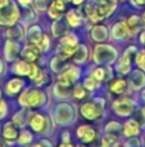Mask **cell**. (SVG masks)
Segmentation results:
<instances>
[{
	"label": "cell",
	"instance_id": "obj_15",
	"mask_svg": "<svg viewBox=\"0 0 145 147\" xmlns=\"http://www.w3.org/2000/svg\"><path fill=\"white\" fill-rule=\"evenodd\" d=\"M18 53H19V45L15 40H9L5 43V47H4V54H5V59L7 61H14L17 58Z\"/></svg>",
	"mask_w": 145,
	"mask_h": 147
},
{
	"label": "cell",
	"instance_id": "obj_31",
	"mask_svg": "<svg viewBox=\"0 0 145 147\" xmlns=\"http://www.w3.org/2000/svg\"><path fill=\"white\" fill-rule=\"evenodd\" d=\"M136 53H138V48H136V47H134V45L127 47V49L123 52L122 57H121L120 59H121V61H125V62L131 63V62H132V59H135Z\"/></svg>",
	"mask_w": 145,
	"mask_h": 147
},
{
	"label": "cell",
	"instance_id": "obj_28",
	"mask_svg": "<svg viewBox=\"0 0 145 147\" xmlns=\"http://www.w3.org/2000/svg\"><path fill=\"white\" fill-rule=\"evenodd\" d=\"M28 71H30V63L25 59L15 62L14 66H13V72L18 76H27Z\"/></svg>",
	"mask_w": 145,
	"mask_h": 147
},
{
	"label": "cell",
	"instance_id": "obj_57",
	"mask_svg": "<svg viewBox=\"0 0 145 147\" xmlns=\"http://www.w3.org/2000/svg\"><path fill=\"white\" fill-rule=\"evenodd\" d=\"M0 147H5V146H4V143H3V141H1V140H0Z\"/></svg>",
	"mask_w": 145,
	"mask_h": 147
},
{
	"label": "cell",
	"instance_id": "obj_59",
	"mask_svg": "<svg viewBox=\"0 0 145 147\" xmlns=\"http://www.w3.org/2000/svg\"><path fill=\"white\" fill-rule=\"evenodd\" d=\"M143 116H144V119H145V106H144V109H143Z\"/></svg>",
	"mask_w": 145,
	"mask_h": 147
},
{
	"label": "cell",
	"instance_id": "obj_34",
	"mask_svg": "<svg viewBox=\"0 0 145 147\" xmlns=\"http://www.w3.org/2000/svg\"><path fill=\"white\" fill-rule=\"evenodd\" d=\"M116 71L120 74V75H126V74H128L131 71V63L118 59L117 65H116Z\"/></svg>",
	"mask_w": 145,
	"mask_h": 147
},
{
	"label": "cell",
	"instance_id": "obj_63",
	"mask_svg": "<svg viewBox=\"0 0 145 147\" xmlns=\"http://www.w3.org/2000/svg\"><path fill=\"white\" fill-rule=\"evenodd\" d=\"M114 147H118V146H114Z\"/></svg>",
	"mask_w": 145,
	"mask_h": 147
},
{
	"label": "cell",
	"instance_id": "obj_24",
	"mask_svg": "<svg viewBox=\"0 0 145 147\" xmlns=\"http://www.w3.org/2000/svg\"><path fill=\"white\" fill-rule=\"evenodd\" d=\"M23 85H25V83H23L22 79H19V78L12 79V80H9L7 83V93L10 94V96L19 93V92L22 90Z\"/></svg>",
	"mask_w": 145,
	"mask_h": 147
},
{
	"label": "cell",
	"instance_id": "obj_25",
	"mask_svg": "<svg viewBox=\"0 0 145 147\" xmlns=\"http://www.w3.org/2000/svg\"><path fill=\"white\" fill-rule=\"evenodd\" d=\"M43 35L44 34H43V31H41V28L39 27V26H31V27L28 28L27 39H28V41H30V44H35V45H37V44L40 43Z\"/></svg>",
	"mask_w": 145,
	"mask_h": 147
},
{
	"label": "cell",
	"instance_id": "obj_22",
	"mask_svg": "<svg viewBox=\"0 0 145 147\" xmlns=\"http://www.w3.org/2000/svg\"><path fill=\"white\" fill-rule=\"evenodd\" d=\"M140 132V125L135 119H130L123 125V134L126 137H135Z\"/></svg>",
	"mask_w": 145,
	"mask_h": 147
},
{
	"label": "cell",
	"instance_id": "obj_55",
	"mask_svg": "<svg viewBox=\"0 0 145 147\" xmlns=\"http://www.w3.org/2000/svg\"><path fill=\"white\" fill-rule=\"evenodd\" d=\"M3 69H4V66H3V62L0 61V74L3 72Z\"/></svg>",
	"mask_w": 145,
	"mask_h": 147
},
{
	"label": "cell",
	"instance_id": "obj_52",
	"mask_svg": "<svg viewBox=\"0 0 145 147\" xmlns=\"http://www.w3.org/2000/svg\"><path fill=\"white\" fill-rule=\"evenodd\" d=\"M58 147H74V146H73V145H71L69 142H63L62 145H59Z\"/></svg>",
	"mask_w": 145,
	"mask_h": 147
},
{
	"label": "cell",
	"instance_id": "obj_21",
	"mask_svg": "<svg viewBox=\"0 0 145 147\" xmlns=\"http://www.w3.org/2000/svg\"><path fill=\"white\" fill-rule=\"evenodd\" d=\"M91 39L94 41L102 43L108 39V28L103 25H96L91 30Z\"/></svg>",
	"mask_w": 145,
	"mask_h": 147
},
{
	"label": "cell",
	"instance_id": "obj_53",
	"mask_svg": "<svg viewBox=\"0 0 145 147\" xmlns=\"http://www.w3.org/2000/svg\"><path fill=\"white\" fill-rule=\"evenodd\" d=\"M72 3H73L74 5H80V4L84 3V0H72Z\"/></svg>",
	"mask_w": 145,
	"mask_h": 147
},
{
	"label": "cell",
	"instance_id": "obj_37",
	"mask_svg": "<svg viewBox=\"0 0 145 147\" xmlns=\"http://www.w3.org/2000/svg\"><path fill=\"white\" fill-rule=\"evenodd\" d=\"M135 62L138 65V67H140L143 71H145V49L138 51L135 56Z\"/></svg>",
	"mask_w": 145,
	"mask_h": 147
},
{
	"label": "cell",
	"instance_id": "obj_43",
	"mask_svg": "<svg viewBox=\"0 0 145 147\" xmlns=\"http://www.w3.org/2000/svg\"><path fill=\"white\" fill-rule=\"evenodd\" d=\"M39 72H40V69H39V67L36 66L35 63H32V62H31V63H30V71H28V75L27 76L31 79V80H33V79L37 76Z\"/></svg>",
	"mask_w": 145,
	"mask_h": 147
},
{
	"label": "cell",
	"instance_id": "obj_30",
	"mask_svg": "<svg viewBox=\"0 0 145 147\" xmlns=\"http://www.w3.org/2000/svg\"><path fill=\"white\" fill-rule=\"evenodd\" d=\"M23 28L22 26H14V27H10L7 31V36L8 39H12V40H21L23 38Z\"/></svg>",
	"mask_w": 145,
	"mask_h": 147
},
{
	"label": "cell",
	"instance_id": "obj_19",
	"mask_svg": "<svg viewBox=\"0 0 145 147\" xmlns=\"http://www.w3.org/2000/svg\"><path fill=\"white\" fill-rule=\"evenodd\" d=\"M54 96L59 99H68L72 96V89L69 84H64V83H58L54 85Z\"/></svg>",
	"mask_w": 145,
	"mask_h": 147
},
{
	"label": "cell",
	"instance_id": "obj_33",
	"mask_svg": "<svg viewBox=\"0 0 145 147\" xmlns=\"http://www.w3.org/2000/svg\"><path fill=\"white\" fill-rule=\"evenodd\" d=\"M114 146H117V137H116V134L107 133V136L102 140L100 147H114Z\"/></svg>",
	"mask_w": 145,
	"mask_h": 147
},
{
	"label": "cell",
	"instance_id": "obj_58",
	"mask_svg": "<svg viewBox=\"0 0 145 147\" xmlns=\"http://www.w3.org/2000/svg\"><path fill=\"white\" fill-rule=\"evenodd\" d=\"M143 99H144V101H145V89H144V90H143Z\"/></svg>",
	"mask_w": 145,
	"mask_h": 147
},
{
	"label": "cell",
	"instance_id": "obj_14",
	"mask_svg": "<svg viewBox=\"0 0 145 147\" xmlns=\"http://www.w3.org/2000/svg\"><path fill=\"white\" fill-rule=\"evenodd\" d=\"M40 52L41 51L37 45H35V44H28V45H26L25 48L22 49L21 56H22V58L27 62H35L36 59L39 58Z\"/></svg>",
	"mask_w": 145,
	"mask_h": 147
},
{
	"label": "cell",
	"instance_id": "obj_40",
	"mask_svg": "<svg viewBox=\"0 0 145 147\" xmlns=\"http://www.w3.org/2000/svg\"><path fill=\"white\" fill-rule=\"evenodd\" d=\"M50 5V0H35V8L39 12H44L46 10Z\"/></svg>",
	"mask_w": 145,
	"mask_h": 147
},
{
	"label": "cell",
	"instance_id": "obj_2",
	"mask_svg": "<svg viewBox=\"0 0 145 147\" xmlns=\"http://www.w3.org/2000/svg\"><path fill=\"white\" fill-rule=\"evenodd\" d=\"M18 102L22 107L33 109V107H41L45 105L46 96L41 89L37 88H26L18 98Z\"/></svg>",
	"mask_w": 145,
	"mask_h": 147
},
{
	"label": "cell",
	"instance_id": "obj_1",
	"mask_svg": "<svg viewBox=\"0 0 145 147\" xmlns=\"http://www.w3.org/2000/svg\"><path fill=\"white\" fill-rule=\"evenodd\" d=\"M117 7V0H91L84 7V13L91 22H100L109 17Z\"/></svg>",
	"mask_w": 145,
	"mask_h": 147
},
{
	"label": "cell",
	"instance_id": "obj_56",
	"mask_svg": "<svg viewBox=\"0 0 145 147\" xmlns=\"http://www.w3.org/2000/svg\"><path fill=\"white\" fill-rule=\"evenodd\" d=\"M141 21H143V25L145 26V12H144V14H143V17H141Z\"/></svg>",
	"mask_w": 145,
	"mask_h": 147
},
{
	"label": "cell",
	"instance_id": "obj_12",
	"mask_svg": "<svg viewBox=\"0 0 145 147\" xmlns=\"http://www.w3.org/2000/svg\"><path fill=\"white\" fill-rule=\"evenodd\" d=\"M128 86L134 90H139V89L145 86V75L141 70H135L131 74L130 79H128Z\"/></svg>",
	"mask_w": 145,
	"mask_h": 147
},
{
	"label": "cell",
	"instance_id": "obj_3",
	"mask_svg": "<svg viewBox=\"0 0 145 147\" xmlns=\"http://www.w3.org/2000/svg\"><path fill=\"white\" fill-rule=\"evenodd\" d=\"M104 99L95 98L94 101H87L81 105L80 112L86 120H98L104 114Z\"/></svg>",
	"mask_w": 145,
	"mask_h": 147
},
{
	"label": "cell",
	"instance_id": "obj_8",
	"mask_svg": "<svg viewBox=\"0 0 145 147\" xmlns=\"http://www.w3.org/2000/svg\"><path fill=\"white\" fill-rule=\"evenodd\" d=\"M30 125L32 128V130L39 133H48V128H49V119L45 117L44 115L35 112V114H31L30 116Z\"/></svg>",
	"mask_w": 145,
	"mask_h": 147
},
{
	"label": "cell",
	"instance_id": "obj_44",
	"mask_svg": "<svg viewBox=\"0 0 145 147\" xmlns=\"http://www.w3.org/2000/svg\"><path fill=\"white\" fill-rule=\"evenodd\" d=\"M141 143L140 141H139V138H135V137H131L127 140V142H126V147H140Z\"/></svg>",
	"mask_w": 145,
	"mask_h": 147
},
{
	"label": "cell",
	"instance_id": "obj_4",
	"mask_svg": "<svg viewBox=\"0 0 145 147\" xmlns=\"http://www.w3.org/2000/svg\"><path fill=\"white\" fill-rule=\"evenodd\" d=\"M117 51L112 45H107V44H99L95 47L92 52L94 62L98 65H110L117 61Z\"/></svg>",
	"mask_w": 145,
	"mask_h": 147
},
{
	"label": "cell",
	"instance_id": "obj_54",
	"mask_svg": "<svg viewBox=\"0 0 145 147\" xmlns=\"http://www.w3.org/2000/svg\"><path fill=\"white\" fill-rule=\"evenodd\" d=\"M140 40H141V43H143L144 45H145V32L141 34V38H140Z\"/></svg>",
	"mask_w": 145,
	"mask_h": 147
},
{
	"label": "cell",
	"instance_id": "obj_32",
	"mask_svg": "<svg viewBox=\"0 0 145 147\" xmlns=\"http://www.w3.org/2000/svg\"><path fill=\"white\" fill-rule=\"evenodd\" d=\"M59 44L66 45V47H77L78 40H77V36L74 35V34H66L64 36H62Z\"/></svg>",
	"mask_w": 145,
	"mask_h": 147
},
{
	"label": "cell",
	"instance_id": "obj_20",
	"mask_svg": "<svg viewBox=\"0 0 145 147\" xmlns=\"http://www.w3.org/2000/svg\"><path fill=\"white\" fill-rule=\"evenodd\" d=\"M66 20H67V23H68L71 27H78V26L82 23L84 14H82L78 9H71L67 12Z\"/></svg>",
	"mask_w": 145,
	"mask_h": 147
},
{
	"label": "cell",
	"instance_id": "obj_48",
	"mask_svg": "<svg viewBox=\"0 0 145 147\" xmlns=\"http://www.w3.org/2000/svg\"><path fill=\"white\" fill-rule=\"evenodd\" d=\"M39 143H40L41 147H53V145H51V143L49 142L48 140H43V141H40Z\"/></svg>",
	"mask_w": 145,
	"mask_h": 147
},
{
	"label": "cell",
	"instance_id": "obj_45",
	"mask_svg": "<svg viewBox=\"0 0 145 147\" xmlns=\"http://www.w3.org/2000/svg\"><path fill=\"white\" fill-rule=\"evenodd\" d=\"M5 115H7V103L0 98V119L4 117Z\"/></svg>",
	"mask_w": 145,
	"mask_h": 147
},
{
	"label": "cell",
	"instance_id": "obj_5",
	"mask_svg": "<svg viewBox=\"0 0 145 147\" xmlns=\"http://www.w3.org/2000/svg\"><path fill=\"white\" fill-rule=\"evenodd\" d=\"M18 20H19V10L13 1H9L8 5L0 8V25L1 26H13Z\"/></svg>",
	"mask_w": 145,
	"mask_h": 147
},
{
	"label": "cell",
	"instance_id": "obj_35",
	"mask_svg": "<svg viewBox=\"0 0 145 147\" xmlns=\"http://www.w3.org/2000/svg\"><path fill=\"white\" fill-rule=\"evenodd\" d=\"M18 142L22 146L30 145V143L32 142V134H31L28 130H22V132L18 134Z\"/></svg>",
	"mask_w": 145,
	"mask_h": 147
},
{
	"label": "cell",
	"instance_id": "obj_39",
	"mask_svg": "<svg viewBox=\"0 0 145 147\" xmlns=\"http://www.w3.org/2000/svg\"><path fill=\"white\" fill-rule=\"evenodd\" d=\"M72 96H73L74 98H77V99H82L85 96H86V89H85L82 85L74 86L73 90H72Z\"/></svg>",
	"mask_w": 145,
	"mask_h": 147
},
{
	"label": "cell",
	"instance_id": "obj_47",
	"mask_svg": "<svg viewBox=\"0 0 145 147\" xmlns=\"http://www.w3.org/2000/svg\"><path fill=\"white\" fill-rule=\"evenodd\" d=\"M131 4H132L134 7L143 8V7H145V0H131Z\"/></svg>",
	"mask_w": 145,
	"mask_h": 147
},
{
	"label": "cell",
	"instance_id": "obj_60",
	"mask_svg": "<svg viewBox=\"0 0 145 147\" xmlns=\"http://www.w3.org/2000/svg\"><path fill=\"white\" fill-rule=\"evenodd\" d=\"M32 147H41V146H40V143H36V145H33Z\"/></svg>",
	"mask_w": 145,
	"mask_h": 147
},
{
	"label": "cell",
	"instance_id": "obj_18",
	"mask_svg": "<svg viewBox=\"0 0 145 147\" xmlns=\"http://www.w3.org/2000/svg\"><path fill=\"white\" fill-rule=\"evenodd\" d=\"M30 116H31L30 110H28L27 107H23L22 110H19L18 112H15L12 121L14 123L18 128H23V127L27 125L28 121H30Z\"/></svg>",
	"mask_w": 145,
	"mask_h": 147
},
{
	"label": "cell",
	"instance_id": "obj_41",
	"mask_svg": "<svg viewBox=\"0 0 145 147\" xmlns=\"http://www.w3.org/2000/svg\"><path fill=\"white\" fill-rule=\"evenodd\" d=\"M91 76H94V78L99 81L104 80L105 79V69H103V67H96V69L91 72Z\"/></svg>",
	"mask_w": 145,
	"mask_h": 147
},
{
	"label": "cell",
	"instance_id": "obj_62",
	"mask_svg": "<svg viewBox=\"0 0 145 147\" xmlns=\"http://www.w3.org/2000/svg\"><path fill=\"white\" fill-rule=\"evenodd\" d=\"M64 1H68V0H64Z\"/></svg>",
	"mask_w": 145,
	"mask_h": 147
},
{
	"label": "cell",
	"instance_id": "obj_13",
	"mask_svg": "<svg viewBox=\"0 0 145 147\" xmlns=\"http://www.w3.org/2000/svg\"><path fill=\"white\" fill-rule=\"evenodd\" d=\"M18 127L13 121H8L3 127V137L5 138V141L8 142H14L15 140H18Z\"/></svg>",
	"mask_w": 145,
	"mask_h": 147
},
{
	"label": "cell",
	"instance_id": "obj_29",
	"mask_svg": "<svg viewBox=\"0 0 145 147\" xmlns=\"http://www.w3.org/2000/svg\"><path fill=\"white\" fill-rule=\"evenodd\" d=\"M66 61H67V59L62 58L61 56H58V54H57V56L50 61V67H51V70H53L54 72H62V71H63V70L67 67Z\"/></svg>",
	"mask_w": 145,
	"mask_h": 147
},
{
	"label": "cell",
	"instance_id": "obj_50",
	"mask_svg": "<svg viewBox=\"0 0 145 147\" xmlns=\"http://www.w3.org/2000/svg\"><path fill=\"white\" fill-rule=\"evenodd\" d=\"M62 138H63V142H69V133L66 132L62 134Z\"/></svg>",
	"mask_w": 145,
	"mask_h": 147
},
{
	"label": "cell",
	"instance_id": "obj_27",
	"mask_svg": "<svg viewBox=\"0 0 145 147\" xmlns=\"http://www.w3.org/2000/svg\"><path fill=\"white\" fill-rule=\"evenodd\" d=\"M72 58L76 63H84L85 61L87 59V48L85 45H77L76 51L73 52L72 54Z\"/></svg>",
	"mask_w": 145,
	"mask_h": 147
},
{
	"label": "cell",
	"instance_id": "obj_16",
	"mask_svg": "<svg viewBox=\"0 0 145 147\" xmlns=\"http://www.w3.org/2000/svg\"><path fill=\"white\" fill-rule=\"evenodd\" d=\"M126 25H127V28L130 31V35H136L138 32H140L141 28H143V21H141V17H139L138 14H132L125 21Z\"/></svg>",
	"mask_w": 145,
	"mask_h": 147
},
{
	"label": "cell",
	"instance_id": "obj_42",
	"mask_svg": "<svg viewBox=\"0 0 145 147\" xmlns=\"http://www.w3.org/2000/svg\"><path fill=\"white\" fill-rule=\"evenodd\" d=\"M37 47L40 48V51H48L49 47H50V40H49V38L46 35H43V38H41L40 43L37 44Z\"/></svg>",
	"mask_w": 145,
	"mask_h": 147
},
{
	"label": "cell",
	"instance_id": "obj_10",
	"mask_svg": "<svg viewBox=\"0 0 145 147\" xmlns=\"http://www.w3.org/2000/svg\"><path fill=\"white\" fill-rule=\"evenodd\" d=\"M77 137L84 143H91L96 137V132L90 125H81L77 129Z\"/></svg>",
	"mask_w": 145,
	"mask_h": 147
},
{
	"label": "cell",
	"instance_id": "obj_23",
	"mask_svg": "<svg viewBox=\"0 0 145 147\" xmlns=\"http://www.w3.org/2000/svg\"><path fill=\"white\" fill-rule=\"evenodd\" d=\"M68 32V27H67L66 22L61 20H55L54 23L51 25V34L54 38H62Z\"/></svg>",
	"mask_w": 145,
	"mask_h": 147
},
{
	"label": "cell",
	"instance_id": "obj_38",
	"mask_svg": "<svg viewBox=\"0 0 145 147\" xmlns=\"http://www.w3.org/2000/svg\"><path fill=\"white\" fill-rule=\"evenodd\" d=\"M122 129V127H121L120 123L117 121H110L108 123L107 125H105V132L107 133H112V134H114V133H117L118 130Z\"/></svg>",
	"mask_w": 145,
	"mask_h": 147
},
{
	"label": "cell",
	"instance_id": "obj_61",
	"mask_svg": "<svg viewBox=\"0 0 145 147\" xmlns=\"http://www.w3.org/2000/svg\"><path fill=\"white\" fill-rule=\"evenodd\" d=\"M77 147H84V146H81V145H78V146H77Z\"/></svg>",
	"mask_w": 145,
	"mask_h": 147
},
{
	"label": "cell",
	"instance_id": "obj_51",
	"mask_svg": "<svg viewBox=\"0 0 145 147\" xmlns=\"http://www.w3.org/2000/svg\"><path fill=\"white\" fill-rule=\"evenodd\" d=\"M9 1H10V0H0V8L8 5V4H9Z\"/></svg>",
	"mask_w": 145,
	"mask_h": 147
},
{
	"label": "cell",
	"instance_id": "obj_7",
	"mask_svg": "<svg viewBox=\"0 0 145 147\" xmlns=\"http://www.w3.org/2000/svg\"><path fill=\"white\" fill-rule=\"evenodd\" d=\"M135 101H132L131 98H127V97H123V98H120L117 101L113 102V111L118 115V116H128L134 112L135 110Z\"/></svg>",
	"mask_w": 145,
	"mask_h": 147
},
{
	"label": "cell",
	"instance_id": "obj_11",
	"mask_svg": "<svg viewBox=\"0 0 145 147\" xmlns=\"http://www.w3.org/2000/svg\"><path fill=\"white\" fill-rule=\"evenodd\" d=\"M48 10H49L50 18H53V20H61L64 10H66V1L64 0H54L53 3H50Z\"/></svg>",
	"mask_w": 145,
	"mask_h": 147
},
{
	"label": "cell",
	"instance_id": "obj_46",
	"mask_svg": "<svg viewBox=\"0 0 145 147\" xmlns=\"http://www.w3.org/2000/svg\"><path fill=\"white\" fill-rule=\"evenodd\" d=\"M26 16H27V21H35L36 20V16H35V13H33V10L31 9H26Z\"/></svg>",
	"mask_w": 145,
	"mask_h": 147
},
{
	"label": "cell",
	"instance_id": "obj_6",
	"mask_svg": "<svg viewBox=\"0 0 145 147\" xmlns=\"http://www.w3.org/2000/svg\"><path fill=\"white\" fill-rule=\"evenodd\" d=\"M54 119L57 123L62 125H68L73 123L74 120V110L71 105L68 103H62L57 106L55 112H54Z\"/></svg>",
	"mask_w": 145,
	"mask_h": 147
},
{
	"label": "cell",
	"instance_id": "obj_36",
	"mask_svg": "<svg viewBox=\"0 0 145 147\" xmlns=\"http://www.w3.org/2000/svg\"><path fill=\"white\" fill-rule=\"evenodd\" d=\"M82 86L86 88L87 90H94V89H96L98 86H99V80H96L94 76H89V78H86L84 80Z\"/></svg>",
	"mask_w": 145,
	"mask_h": 147
},
{
	"label": "cell",
	"instance_id": "obj_9",
	"mask_svg": "<svg viewBox=\"0 0 145 147\" xmlns=\"http://www.w3.org/2000/svg\"><path fill=\"white\" fill-rule=\"evenodd\" d=\"M81 76V70L76 66H67L62 72H59L58 81L64 84H73L74 81H77Z\"/></svg>",
	"mask_w": 145,
	"mask_h": 147
},
{
	"label": "cell",
	"instance_id": "obj_49",
	"mask_svg": "<svg viewBox=\"0 0 145 147\" xmlns=\"http://www.w3.org/2000/svg\"><path fill=\"white\" fill-rule=\"evenodd\" d=\"M18 1H19L21 5H23V7H28V5L31 4V1H32V0H18Z\"/></svg>",
	"mask_w": 145,
	"mask_h": 147
},
{
	"label": "cell",
	"instance_id": "obj_17",
	"mask_svg": "<svg viewBox=\"0 0 145 147\" xmlns=\"http://www.w3.org/2000/svg\"><path fill=\"white\" fill-rule=\"evenodd\" d=\"M112 36L116 39V40H123V39L131 36L126 22L114 23V25H113V28H112Z\"/></svg>",
	"mask_w": 145,
	"mask_h": 147
},
{
	"label": "cell",
	"instance_id": "obj_26",
	"mask_svg": "<svg viewBox=\"0 0 145 147\" xmlns=\"http://www.w3.org/2000/svg\"><path fill=\"white\" fill-rule=\"evenodd\" d=\"M128 88V84L123 79H114L110 84V92L114 94H123Z\"/></svg>",
	"mask_w": 145,
	"mask_h": 147
}]
</instances>
